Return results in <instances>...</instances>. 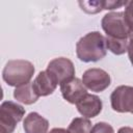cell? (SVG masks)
I'll use <instances>...</instances> for the list:
<instances>
[{
	"label": "cell",
	"instance_id": "6da1fadb",
	"mask_svg": "<svg viewBox=\"0 0 133 133\" xmlns=\"http://www.w3.org/2000/svg\"><path fill=\"white\" fill-rule=\"evenodd\" d=\"M76 54L83 62L101 60L107 54L106 38L99 31L88 32L77 42Z\"/></svg>",
	"mask_w": 133,
	"mask_h": 133
},
{
	"label": "cell",
	"instance_id": "7a4b0ae2",
	"mask_svg": "<svg viewBox=\"0 0 133 133\" xmlns=\"http://www.w3.org/2000/svg\"><path fill=\"white\" fill-rule=\"evenodd\" d=\"M34 74L33 64L24 59L8 60L2 71V78L9 86H21L29 83Z\"/></svg>",
	"mask_w": 133,
	"mask_h": 133
},
{
	"label": "cell",
	"instance_id": "3957f363",
	"mask_svg": "<svg viewBox=\"0 0 133 133\" xmlns=\"http://www.w3.org/2000/svg\"><path fill=\"white\" fill-rule=\"evenodd\" d=\"M101 25L104 32L106 33V38H129V28L126 24L123 11H111L106 14L101 21Z\"/></svg>",
	"mask_w": 133,
	"mask_h": 133
},
{
	"label": "cell",
	"instance_id": "277c9868",
	"mask_svg": "<svg viewBox=\"0 0 133 133\" xmlns=\"http://www.w3.org/2000/svg\"><path fill=\"white\" fill-rule=\"evenodd\" d=\"M25 114V109L18 103L5 101L0 106V127L1 133H12L17 124Z\"/></svg>",
	"mask_w": 133,
	"mask_h": 133
},
{
	"label": "cell",
	"instance_id": "5b68a950",
	"mask_svg": "<svg viewBox=\"0 0 133 133\" xmlns=\"http://www.w3.org/2000/svg\"><path fill=\"white\" fill-rule=\"evenodd\" d=\"M51 77L55 80L57 85L74 78L75 76V66L72 60L65 57H58L52 59L46 70Z\"/></svg>",
	"mask_w": 133,
	"mask_h": 133
},
{
	"label": "cell",
	"instance_id": "8992f818",
	"mask_svg": "<svg viewBox=\"0 0 133 133\" xmlns=\"http://www.w3.org/2000/svg\"><path fill=\"white\" fill-rule=\"evenodd\" d=\"M111 107L119 113H133V86H117L110 96Z\"/></svg>",
	"mask_w": 133,
	"mask_h": 133
},
{
	"label": "cell",
	"instance_id": "52a82bcc",
	"mask_svg": "<svg viewBox=\"0 0 133 133\" xmlns=\"http://www.w3.org/2000/svg\"><path fill=\"white\" fill-rule=\"evenodd\" d=\"M82 82L84 86L89 90L101 92L110 85L111 78L106 71L98 68H92L86 70L83 73Z\"/></svg>",
	"mask_w": 133,
	"mask_h": 133
},
{
	"label": "cell",
	"instance_id": "ba28073f",
	"mask_svg": "<svg viewBox=\"0 0 133 133\" xmlns=\"http://www.w3.org/2000/svg\"><path fill=\"white\" fill-rule=\"evenodd\" d=\"M62 98L71 104H77L84 96L87 95L86 87L79 78H72L60 84Z\"/></svg>",
	"mask_w": 133,
	"mask_h": 133
},
{
	"label": "cell",
	"instance_id": "9c48e42d",
	"mask_svg": "<svg viewBox=\"0 0 133 133\" xmlns=\"http://www.w3.org/2000/svg\"><path fill=\"white\" fill-rule=\"evenodd\" d=\"M102 101L100 98L96 95H89L87 94L84 96L77 104V110L78 112L86 118H92L96 117L100 112L102 111Z\"/></svg>",
	"mask_w": 133,
	"mask_h": 133
},
{
	"label": "cell",
	"instance_id": "30bf717a",
	"mask_svg": "<svg viewBox=\"0 0 133 133\" xmlns=\"http://www.w3.org/2000/svg\"><path fill=\"white\" fill-rule=\"evenodd\" d=\"M32 85L35 92L39 97H47L49 95H52L57 87V83L47 71L39 72L33 80Z\"/></svg>",
	"mask_w": 133,
	"mask_h": 133
},
{
	"label": "cell",
	"instance_id": "8fae6325",
	"mask_svg": "<svg viewBox=\"0 0 133 133\" xmlns=\"http://www.w3.org/2000/svg\"><path fill=\"white\" fill-rule=\"evenodd\" d=\"M25 133H47L49 122L37 112H30L23 122Z\"/></svg>",
	"mask_w": 133,
	"mask_h": 133
},
{
	"label": "cell",
	"instance_id": "7c38bea8",
	"mask_svg": "<svg viewBox=\"0 0 133 133\" xmlns=\"http://www.w3.org/2000/svg\"><path fill=\"white\" fill-rule=\"evenodd\" d=\"M14 98L18 102H21L25 105H31L37 101L39 96L35 92L32 82H29L16 87V89L14 90Z\"/></svg>",
	"mask_w": 133,
	"mask_h": 133
},
{
	"label": "cell",
	"instance_id": "4fadbf2b",
	"mask_svg": "<svg viewBox=\"0 0 133 133\" xmlns=\"http://www.w3.org/2000/svg\"><path fill=\"white\" fill-rule=\"evenodd\" d=\"M70 133H90L91 123L86 117H75L68 128Z\"/></svg>",
	"mask_w": 133,
	"mask_h": 133
},
{
	"label": "cell",
	"instance_id": "5bb4252c",
	"mask_svg": "<svg viewBox=\"0 0 133 133\" xmlns=\"http://www.w3.org/2000/svg\"><path fill=\"white\" fill-rule=\"evenodd\" d=\"M106 38V37H105ZM128 39H111L106 38V46L109 51L115 55H122L128 51Z\"/></svg>",
	"mask_w": 133,
	"mask_h": 133
},
{
	"label": "cell",
	"instance_id": "9a60e30c",
	"mask_svg": "<svg viewBox=\"0 0 133 133\" xmlns=\"http://www.w3.org/2000/svg\"><path fill=\"white\" fill-rule=\"evenodd\" d=\"M79 5L82 7V10L88 14H97L105 9V1H85L79 2Z\"/></svg>",
	"mask_w": 133,
	"mask_h": 133
},
{
	"label": "cell",
	"instance_id": "2e32d148",
	"mask_svg": "<svg viewBox=\"0 0 133 133\" xmlns=\"http://www.w3.org/2000/svg\"><path fill=\"white\" fill-rule=\"evenodd\" d=\"M90 133H114V129L108 123L99 122L96 125H94Z\"/></svg>",
	"mask_w": 133,
	"mask_h": 133
},
{
	"label": "cell",
	"instance_id": "e0dca14e",
	"mask_svg": "<svg viewBox=\"0 0 133 133\" xmlns=\"http://www.w3.org/2000/svg\"><path fill=\"white\" fill-rule=\"evenodd\" d=\"M124 17H125V21H126L128 28L133 26V0L127 1L126 5H125Z\"/></svg>",
	"mask_w": 133,
	"mask_h": 133
},
{
	"label": "cell",
	"instance_id": "ac0fdd59",
	"mask_svg": "<svg viewBox=\"0 0 133 133\" xmlns=\"http://www.w3.org/2000/svg\"><path fill=\"white\" fill-rule=\"evenodd\" d=\"M128 56L129 59L133 65V39H129V45H128Z\"/></svg>",
	"mask_w": 133,
	"mask_h": 133
},
{
	"label": "cell",
	"instance_id": "d6986e66",
	"mask_svg": "<svg viewBox=\"0 0 133 133\" xmlns=\"http://www.w3.org/2000/svg\"><path fill=\"white\" fill-rule=\"evenodd\" d=\"M117 133H133V128L131 127H122L118 129Z\"/></svg>",
	"mask_w": 133,
	"mask_h": 133
},
{
	"label": "cell",
	"instance_id": "ffe728a7",
	"mask_svg": "<svg viewBox=\"0 0 133 133\" xmlns=\"http://www.w3.org/2000/svg\"><path fill=\"white\" fill-rule=\"evenodd\" d=\"M48 133H70V132H69V130L63 129V128H54Z\"/></svg>",
	"mask_w": 133,
	"mask_h": 133
},
{
	"label": "cell",
	"instance_id": "44dd1931",
	"mask_svg": "<svg viewBox=\"0 0 133 133\" xmlns=\"http://www.w3.org/2000/svg\"><path fill=\"white\" fill-rule=\"evenodd\" d=\"M129 39H133V26L129 27Z\"/></svg>",
	"mask_w": 133,
	"mask_h": 133
}]
</instances>
